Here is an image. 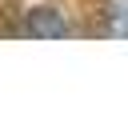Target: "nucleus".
<instances>
[{
    "instance_id": "2",
    "label": "nucleus",
    "mask_w": 128,
    "mask_h": 128,
    "mask_svg": "<svg viewBox=\"0 0 128 128\" xmlns=\"http://www.w3.org/2000/svg\"><path fill=\"white\" fill-rule=\"evenodd\" d=\"M100 32L104 36H116V40H128V0H100Z\"/></svg>"
},
{
    "instance_id": "1",
    "label": "nucleus",
    "mask_w": 128,
    "mask_h": 128,
    "mask_svg": "<svg viewBox=\"0 0 128 128\" xmlns=\"http://www.w3.org/2000/svg\"><path fill=\"white\" fill-rule=\"evenodd\" d=\"M68 32L72 28H68L64 12H56V8H32V12H24V20L16 28V36H32V40H64Z\"/></svg>"
}]
</instances>
